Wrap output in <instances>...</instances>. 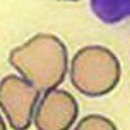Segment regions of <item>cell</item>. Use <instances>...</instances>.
<instances>
[{"label":"cell","instance_id":"1","mask_svg":"<svg viewBox=\"0 0 130 130\" xmlns=\"http://www.w3.org/2000/svg\"><path fill=\"white\" fill-rule=\"evenodd\" d=\"M120 66L116 56L105 47L88 46L82 49L72 62V80L84 93H105L118 81Z\"/></svg>","mask_w":130,"mask_h":130},{"label":"cell","instance_id":"2","mask_svg":"<svg viewBox=\"0 0 130 130\" xmlns=\"http://www.w3.org/2000/svg\"><path fill=\"white\" fill-rule=\"evenodd\" d=\"M80 129H112L111 122L99 117H89L84 119L79 126Z\"/></svg>","mask_w":130,"mask_h":130}]
</instances>
